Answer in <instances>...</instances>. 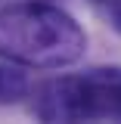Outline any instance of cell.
Listing matches in <instances>:
<instances>
[{
    "mask_svg": "<svg viewBox=\"0 0 121 124\" xmlns=\"http://www.w3.org/2000/svg\"><path fill=\"white\" fill-rule=\"evenodd\" d=\"M87 34L53 3H13L0 9V59L25 68H62L84 56Z\"/></svg>",
    "mask_w": 121,
    "mask_h": 124,
    "instance_id": "1",
    "label": "cell"
},
{
    "mask_svg": "<svg viewBox=\"0 0 121 124\" xmlns=\"http://www.w3.org/2000/svg\"><path fill=\"white\" fill-rule=\"evenodd\" d=\"M40 121H103L121 118V68H90L81 75L50 78L34 90Z\"/></svg>",
    "mask_w": 121,
    "mask_h": 124,
    "instance_id": "2",
    "label": "cell"
},
{
    "mask_svg": "<svg viewBox=\"0 0 121 124\" xmlns=\"http://www.w3.org/2000/svg\"><path fill=\"white\" fill-rule=\"evenodd\" d=\"M25 93H28V78H25V71L16 62L0 65V106L19 102Z\"/></svg>",
    "mask_w": 121,
    "mask_h": 124,
    "instance_id": "3",
    "label": "cell"
},
{
    "mask_svg": "<svg viewBox=\"0 0 121 124\" xmlns=\"http://www.w3.org/2000/svg\"><path fill=\"white\" fill-rule=\"evenodd\" d=\"M106 19H109V25L121 34V0L115 3V6H109V9H106Z\"/></svg>",
    "mask_w": 121,
    "mask_h": 124,
    "instance_id": "4",
    "label": "cell"
},
{
    "mask_svg": "<svg viewBox=\"0 0 121 124\" xmlns=\"http://www.w3.org/2000/svg\"><path fill=\"white\" fill-rule=\"evenodd\" d=\"M93 6H99V9H103V13H106L109 6H115V3H118V0H90Z\"/></svg>",
    "mask_w": 121,
    "mask_h": 124,
    "instance_id": "5",
    "label": "cell"
}]
</instances>
